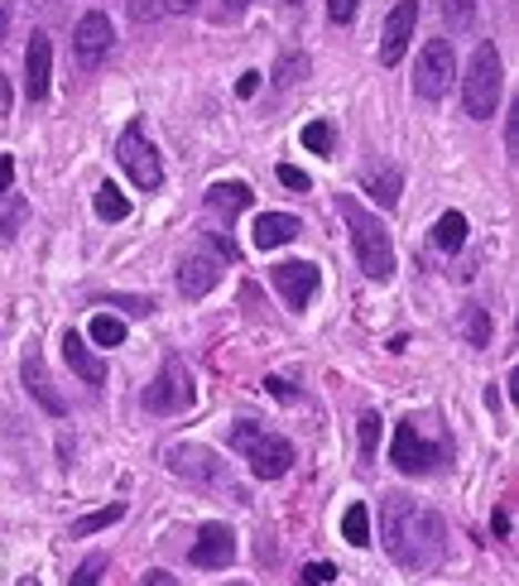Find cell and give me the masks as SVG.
Masks as SVG:
<instances>
[{
	"label": "cell",
	"instance_id": "cell-7",
	"mask_svg": "<svg viewBox=\"0 0 519 586\" xmlns=\"http://www.w3.org/2000/svg\"><path fill=\"white\" fill-rule=\"evenodd\" d=\"M115 159H121V169L130 173V183L144 188V193H154L159 183H164V164H159V150L150 140H144L140 125H125V135L115 140Z\"/></svg>",
	"mask_w": 519,
	"mask_h": 586
},
{
	"label": "cell",
	"instance_id": "cell-6",
	"mask_svg": "<svg viewBox=\"0 0 519 586\" xmlns=\"http://www.w3.org/2000/svg\"><path fill=\"white\" fill-rule=\"evenodd\" d=\"M452 78H457V53L447 39H428L424 53H418V72H414V92L424 101H442L452 92Z\"/></svg>",
	"mask_w": 519,
	"mask_h": 586
},
{
	"label": "cell",
	"instance_id": "cell-35",
	"mask_svg": "<svg viewBox=\"0 0 519 586\" xmlns=\"http://www.w3.org/2000/svg\"><path fill=\"white\" fill-rule=\"evenodd\" d=\"M14 193V159L10 154H0V198Z\"/></svg>",
	"mask_w": 519,
	"mask_h": 586
},
{
	"label": "cell",
	"instance_id": "cell-47",
	"mask_svg": "<svg viewBox=\"0 0 519 586\" xmlns=\"http://www.w3.org/2000/svg\"><path fill=\"white\" fill-rule=\"evenodd\" d=\"M298 586H313V582H298Z\"/></svg>",
	"mask_w": 519,
	"mask_h": 586
},
{
	"label": "cell",
	"instance_id": "cell-33",
	"mask_svg": "<svg viewBox=\"0 0 519 586\" xmlns=\"http://www.w3.org/2000/svg\"><path fill=\"white\" fill-rule=\"evenodd\" d=\"M279 183H284V188H294V193H308V173L294 169V164H284V169H279Z\"/></svg>",
	"mask_w": 519,
	"mask_h": 586
},
{
	"label": "cell",
	"instance_id": "cell-41",
	"mask_svg": "<svg viewBox=\"0 0 519 586\" xmlns=\"http://www.w3.org/2000/svg\"><path fill=\"white\" fill-rule=\"evenodd\" d=\"M0 115H10V82H6V72H0Z\"/></svg>",
	"mask_w": 519,
	"mask_h": 586
},
{
	"label": "cell",
	"instance_id": "cell-8",
	"mask_svg": "<svg viewBox=\"0 0 519 586\" xmlns=\"http://www.w3.org/2000/svg\"><path fill=\"white\" fill-rule=\"evenodd\" d=\"M169 472L193 481V486H226V462L216 452L197 447V443H179L169 447Z\"/></svg>",
	"mask_w": 519,
	"mask_h": 586
},
{
	"label": "cell",
	"instance_id": "cell-37",
	"mask_svg": "<svg viewBox=\"0 0 519 586\" xmlns=\"http://www.w3.org/2000/svg\"><path fill=\"white\" fill-rule=\"evenodd\" d=\"M140 586H179V577L164 573V567H154V573H144V577H140Z\"/></svg>",
	"mask_w": 519,
	"mask_h": 586
},
{
	"label": "cell",
	"instance_id": "cell-31",
	"mask_svg": "<svg viewBox=\"0 0 519 586\" xmlns=\"http://www.w3.org/2000/svg\"><path fill=\"white\" fill-rule=\"evenodd\" d=\"M442 20L452 29H467L476 20V6H471V0H442Z\"/></svg>",
	"mask_w": 519,
	"mask_h": 586
},
{
	"label": "cell",
	"instance_id": "cell-15",
	"mask_svg": "<svg viewBox=\"0 0 519 586\" xmlns=\"http://www.w3.org/2000/svg\"><path fill=\"white\" fill-rule=\"evenodd\" d=\"M216 280H222V260L216 255H187L179 265V293L183 299H207V293L216 289Z\"/></svg>",
	"mask_w": 519,
	"mask_h": 586
},
{
	"label": "cell",
	"instance_id": "cell-10",
	"mask_svg": "<svg viewBox=\"0 0 519 586\" xmlns=\"http://www.w3.org/2000/svg\"><path fill=\"white\" fill-rule=\"evenodd\" d=\"M187 563L193 567H207V573H226L236 563V534L226 524H202L193 548H187Z\"/></svg>",
	"mask_w": 519,
	"mask_h": 586
},
{
	"label": "cell",
	"instance_id": "cell-28",
	"mask_svg": "<svg viewBox=\"0 0 519 586\" xmlns=\"http://www.w3.org/2000/svg\"><path fill=\"white\" fill-rule=\"evenodd\" d=\"M332 125L327 121H313V125H303V150L308 154H332Z\"/></svg>",
	"mask_w": 519,
	"mask_h": 586
},
{
	"label": "cell",
	"instance_id": "cell-21",
	"mask_svg": "<svg viewBox=\"0 0 519 586\" xmlns=\"http://www.w3.org/2000/svg\"><path fill=\"white\" fill-rule=\"evenodd\" d=\"M342 534H346V544L352 548H366L370 544V509L366 505H346V515H342Z\"/></svg>",
	"mask_w": 519,
	"mask_h": 586
},
{
	"label": "cell",
	"instance_id": "cell-27",
	"mask_svg": "<svg viewBox=\"0 0 519 586\" xmlns=\"http://www.w3.org/2000/svg\"><path fill=\"white\" fill-rule=\"evenodd\" d=\"M298 78H308V58H303V53H284L279 68H274V87H294Z\"/></svg>",
	"mask_w": 519,
	"mask_h": 586
},
{
	"label": "cell",
	"instance_id": "cell-30",
	"mask_svg": "<svg viewBox=\"0 0 519 586\" xmlns=\"http://www.w3.org/2000/svg\"><path fill=\"white\" fill-rule=\"evenodd\" d=\"M375 447H380V414H360V457H375Z\"/></svg>",
	"mask_w": 519,
	"mask_h": 586
},
{
	"label": "cell",
	"instance_id": "cell-12",
	"mask_svg": "<svg viewBox=\"0 0 519 586\" xmlns=\"http://www.w3.org/2000/svg\"><path fill=\"white\" fill-rule=\"evenodd\" d=\"M414 24H418V0H399L395 10H389V20H385V39H380V63L385 68H395L404 53H409V43H414Z\"/></svg>",
	"mask_w": 519,
	"mask_h": 586
},
{
	"label": "cell",
	"instance_id": "cell-43",
	"mask_svg": "<svg viewBox=\"0 0 519 586\" xmlns=\"http://www.w3.org/2000/svg\"><path fill=\"white\" fill-rule=\"evenodd\" d=\"M245 6H251V0H226V14H241Z\"/></svg>",
	"mask_w": 519,
	"mask_h": 586
},
{
	"label": "cell",
	"instance_id": "cell-5",
	"mask_svg": "<svg viewBox=\"0 0 519 586\" xmlns=\"http://www.w3.org/2000/svg\"><path fill=\"white\" fill-rule=\"evenodd\" d=\"M193 400H197L193 371H187L179 356H169L159 365V375L150 380V390H144V408H150V414H187Z\"/></svg>",
	"mask_w": 519,
	"mask_h": 586
},
{
	"label": "cell",
	"instance_id": "cell-1",
	"mask_svg": "<svg viewBox=\"0 0 519 586\" xmlns=\"http://www.w3.org/2000/svg\"><path fill=\"white\" fill-rule=\"evenodd\" d=\"M380 534H385V548L389 558L409 573H428V567L442 563V548H447V524L424 509L414 495L404 491H389L380 501Z\"/></svg>",
	"mask_w": 519,
	"mask_h": 586
},
{
	"label": "cell",
	"instance_id": "cell-9",
	"mask_svg": "<svg viewBox=\"0 0 519 586\" xmlns=\"http://www.w3.org/2000/svg\"><path fill=\"white\" fill-rule=\"evenodd\" d=\"M389 462H395L404 476H424V472H432V466L442 462V452L432 447L428 437L418 433V423L409 418V423H399V428H395V447H389Z\"/></svg>",
	"mask_w": 519,
	"mask_h": 586
},
{
	"label": "cell",
	"instance_id": "cell-13",
	"mask_svg": "<svg viewBox=\"0 0 519 586\" xmlns=\"http://www.w3.org/2000/svg\"><path fill=\"white\" fill-rule=\"evenodd\" d=\"M111 39H115V29H111L106 14H101V10L82 14L78 29H72V49H78V63H82V68H96L101 58H106Z\"/></svg>",
	"mask_w": 519,
	"mask_h": 586
},
{
	"label": "cell",
	"instance_id": "cell-22",
	"mask_svg": "<svg viewBox=\"0 0 519 586\" xmlns=\"http://www.w3.org/2000/svg\"><path fill=\"white\" fill-rule=\"evenodd\" d=\"M115 519H125V505L115 501L106 509H92V515H82V519H72V538H86V534H101V529H111Z\"/></svg>",
	"mask_w": 519,
	"mask_h": 586
},
{
	"label": "cell",
	"instance_id": "cell-34",
	"mask_svg": "<svg viewBox=\"0 0 519 586\" xmlns=\"http://www.w3.org/2000/svg\"><path fill=\"white\" fill-rule=\"evenodd\" d=\"M332 577H337V567H332V563H313V567H303V582H313V586H327Z\"/></svg>",
	"mask_w": 519,
	"mask_h": 586
},
{
	"label": "cell",
	"instance_id": "cell-36",
	"mask_svg": "<svg viewBox=\"0 0 519 586\" xmlns=\"http://www.w3.org/2000/svg\"><path fill=\"white\" fill-rule=\"evenodd\" d=\"M159 10H164V6H154V0H130V14H135L140 24H144V20H154Z\"/></svg>",
	"mask_w": 519,
	"mask_h": 586
},
{
	"label": "cell",
	"instance_id": "cell-29",
	"mask_svg": "<svg viewBox=\"0 0 519 586\" xmlns=\"http://www.w3.org/2000/svg\"><path fill=\"white\" fill-rule=\"evenodd\" d=\"M101 573H106V558H101V553H92V558L78 563V573L68 577V586H101Z\"/></svg>",
	"mask_w": 519,
	"mask_h": 586
},
{
	"label": "cell",
	"instance_id": "cell-42",
	"mask_svg": "<svg viewBox=\"0 0 519 586\" xmlns=\"http://www.w3.org/2000/svg\"><path fill=\"white\" fill-rule=\"evenodd\" d=\"M197 0H164V10H173V14H183V10H193Z\"/></svg>",
	"mask_w": 519,
	"mask_h": 586
},
{
	"label": "cell",
	"instance_id": "cell-18",
	"mask_svg": "<svg viewBox=\"0 0 519 586\" xmlns=\"http://www.w3.org/2000/svg\"><path fill=\"white\" fill-rule=\"evenodd\" d=\"M303 231L298 216H288V212H265L255 222V245L260 251H279V245H288Z\"/></svg>",
	"mask_w": 519,
	"mask_h": 586
},
{
	"label": "cell",
	"instance_id": "cell-17",
	"mask_svg": "<svg viewBox=\"0 0 519 586\" xmlns=\"http://www.w3.org/2000/svg\"><path fill=\"white\" fill-rule=\"evenodd\" d=\"M24 385H29V394H34V400L49 408L53 418L68 414V400L53 390V380H49V371H43V356H39V351H29V356H24Z\"/></svg>",
	"mask_w": 519,
	"mask_h": 586
},
{
	"label": "cell",
	"instance_id": "cell-4",
	"mask_svg": "<svg viewBox=\"0 0 519 586\" xmlns=\"http://www.w3.org/2000/svg\"><path fill=\"white\" fill-rule=\"evenodd\" d=\"M500 53L496 43H481L467 63V82H461V107H467L471 121H490L500 107Z\"/></svg>",
	"mask_w": 519,
	"mask_h": 586
},
{
	"label": "cell",
	"instance_id": "cell-16",
	"mask_svg": "<svg viewBox=\"0 0 519 586\" xmlns=\"http://www.w3.org/2000/svg\"><path fill=\"white\" fill-rule=\"evenodd\" d=\"M63 361L72 365V375H78V380H86V385H101V380H106V361H101L96 351L86 346V342H82V336L72 332V327L63 332Z\"/></svg>",
	"mask_w": 519,
	"mask_h": 586
},
{
	"label": "cell",
	"instance_id": "cell-40",
	"mask_svg": "<svg viewBox=\"0 0 519 586\" xmlns=\"http://www.w3.org/2000/svg\"><path fill=\"white\" fill-rule=\"evenodd\" d=\"M490 529H496V538H510V509H496V519H490Z\"/></svg>",
	"mask_w": 519,
	"mask_h": 586
},
{
	"label": "cell",
	"instance_id": "cell-39",
	"mask_svg": "<svg viewBox=\"0 0 519 586\" xmlns=\"http://www.w3.org/2000/svg\"><path fill=\"white\" fill-rule=\"evenodd\" d=\"M265 390L274 394V400H294V390H288V385H284L279 375H269V380H265Z\"/></svg>",
	"mask_w": 519,
	"mask_h": 586
},
{
	"label": "cell",
	"instance_id": "cell-11",
	"mask_svg": "<svg viewBox=\"0 0 519 586\" xmlns=\"http://www.w3.org/2000/svg\"><path fill=\"white\" fill-rule=\"evenodd\" d=\"M269 280L279 289V299L303 313V303L317 293V280H323V274H317V265H308V260H284V265L269 270Z\"/></svg>",
	"mask_w": 519,
	"mask_h": 586
},
{
	"label": "cell",
	"instance_id": "cell-19",
	"mask_svg": "<svg viewBox=\"0 0 519 586\" xmlns=\"http://www.w3.org/2000/svg\"><path fill=\"white\" fill-rule=\"evenodd\" d=\"M255 202V193L245 183H212L207 188V208L212 212H226V216H236V212H245Z\"/></svg>",
	"mask_w": 519,
	"mask_h": 586
},
{
	"label": "cell",
	"instance_id": "cell-38",
	"mask_svg": "<svg viewBox=\"0 0 519 586\" xmlns=\"http://www.w3.org/2000/svg\"><path fill=\"white\" fill-rule=\"evenodd\" d=\"M260 92V72H241V82H236V97H255Z\"/></svg>",
	"mask_w": 519,
	"mask_h": 586
},
{
	"label": "cell",
	"instance_id": "cell-3",
	"mask_svg": "<svg viewBox=\"0 0 519 586\" xmlns=\"http://www.w3.org/2000/svg\"><path fill=\"white\" fill-rule=\"evenodd\" d=\"M231 452H241L260 481H279L294 466V443L279 433H265V423H251V418H241L231 428Z\"/></svg>",
	"mask_w": 519,
	"mask_h": 586
},
{
	"label": "cell",
	"instance_id": "cell-26",
	"mask_svg": "<svg viewBox=\"0 0 519 586\" xmlns=\"http://www.w3.org/2000/svg\"><path fill=\"white\" fill-rule=\"evenodd\" d=\"M461 332H467V342L471 346H490V313L486 307H467V317H461Z\"/></svg>",
	"mask_w": 519,
	"mask_h": 586
},
{
	"label": "cell",
	"instance_id": "cell-32",
	"mask_svg": "<svg viewBox=\"0 0 519 586\" xmlns=\"http://www.w3.org/2000/svg\"><path fill=\"white\" fill-rule=\"evenodd\" d=\"M356 6H360V0H327V20L332 24H352L356 20Z\"/></svg>",
	"mask_w": 519,
	"mask_h": 586
},
{
	"label": "cell",
	"instance_id": "cell-20",
	"mask_svg": "<svg viewBox=\"0 0 519 586\" xmlns=\"http://www.w3.org/2000/svg\"><path fill=\"white\" fill-rule=\"evenodd\" d=\"M461 241H467V216L442 212L438 226H432V245H438V251H461Z\"/></svg>",
	"mask_w": 519,
	"mask_h": 586
},
{
	"label": "cell",
	"instance_id": "cell-44",
	"mask_svg": "<svg viewBox=\"0 0 519 586\" xmlns=\"http://www.w3.org/2000/svg\"><path fill=\"white\" fill-rule=\"evenodd\" d=\"M6 29H10V10L0 6V39H6Z\"/></svg>",
	"mask_w": 519,
	"mask_h": 586
},
{
	"label": "cell",
	"instance_id": "cell-2",
	"mask_svg": "<svg viewBox=\"0 0 519 586\" xmlns=\"http://www.w3.org/2000/svg\"><path fill=\"white\" fill-rule=\"evenodd\" d=\"M337 208L346 216V226H352V245H356L360 270L385 284L389 274H395V245H389V231L380 226V216H370L356 198H337Z\"/></svg>",
	"mask_w": 519,
	"mask_h": 586
},
{
	"label": "cell",
	"instance_id": "cell-23",
	"mask_svg": "<svg viewBox=\"0 0 519 586\" xmlns=\"http://www.w3.org/2000/svg\"><path fill=\"white\" fill-rule=\"evenodd\" d=\"M96 216H101V222H125V216H130V202H125V193L115 183L96 188Z\"/></svg>",
	"mask_w": 519,
	"mask_h": 586
},
{
	"label": "cell",
	"instance_id": "cell-46",
	"mask_svg": "<svg viewBox=\"0 0 519 586\" xmlns=\"http://www.w3.org/2000/svg\"><path fill=\"white\" fill-rule=\"evenodd\" d=\"M284 6H303V0H284Z\"/></svg>",
	"mask_w": 519,
	"mask_h": 586
},
{
	"label": "cell",
	"instance_id": "cell-25",
	"mask_svg": "<svg viewBox=\"0 0 519 586\" xmlns=\"http://www.w3.org/2000/svg\"><path fill=\"white\" fill-rule=\"evenodd\" d=\"M399 183H404L399 173L385 169V173H370V179H366V193L380 202V208H395V202H399Z\"/></svg>",
	"mask_w": 519,
	"mask_h": 586
},
{
	"label": "cell",
	"instance_id": "cell-14",
	"mask_svg": "<svg viewBox=\"0 0 519 586\" xmlns=\"http://www.w3.org/2000/svg\"><path fill=\"white\" fill-rule=\"evenodd\" d=\"M49 78H53V39L29 34V49H24V92H29V101L49 97Z\"/></svg>",
	"mask_w": 519,
	"mask_h": 586
},
{
	"label": "cell",
	"instance_id": "cell-24",
	"mask_svg": "<svg viewBox=\"0 0 519 586\" xmlns=\"http://www.w3.org/2000/svg\"><path fill=\"white\" fill-rule=\"evenodd\" d=\"M86 336H92L96 346H106V351H111V346H121V342H125V322H121V317H111V313H96V317H92V327H86Z\"/></svg>",
	"mask_w": 519,
	"mask_h": 586
},
{
	"label": "cell",
	"instance_id": "cell-45",
	"mask_svg": "<svg viewBox=\"0 0 519 586\" xmlns=\"http://www.w3.org/2000/svg\"><path fill=\"white\" fill-rule=\"evenodd\" d=\"M20 586H39V582L34 577H20Z\"/></svg>",
	"mask_w": 519,
	"mask_h": 586
}]
</instances>
